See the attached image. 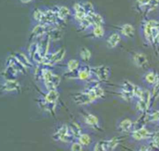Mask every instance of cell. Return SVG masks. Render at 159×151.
Wrapping results in <instances>:
<instances>
[{"instance_id":"obj_1","label":"cell","mask_w":159,"mask_h":151,"mask_svg":"<svg viewBox=\"0 0 159 151\" xmlns=\"http://www.w3.org/2000/svg\"><path fill=\"white\" fill-rule=\"evenodd\" d=\"M32 23H40L52 26H58V20L53 7L40 6L35 7L32 12Z\"/></svg>"},{"instance_id":"obj_2","label":"cell","mask_w":159,"mask_h":151,"mask_svg":"<svg viewBox=\"0 0 159 151\" xmlns=\"http://www.w3.org/2000/svg\"><path fill=\"white\" fill-rule=\"evenodd\" d=\"M104 95V90L99 85L98 83H94L85 88L83 91L76 93L74 96L73 99L77 104L86 105L102 98Z\"/></svg>"},{"instance_id":"obj_3","label":"cell","mask_w":159,"mask_h":151,"mask_svg":"<svg viewBox=\"0 0 159 151\" xmlns=\"http://www.w3.org/2000/svg\"><path fill=\"white\" fill-rule=\"evenodd\" d=\"M39 77L47 91L55 89L60 82V78L47 68H42L39 70Z\"/></svg>"},{"instance_id":"obj_4","label":"cell","mask_w":159,"mask_h":151,"mask_svg":"<svg viewBox=\"0 0 159 151\" xmlns=\"http://www.w3.org/2000/svg\"><path fill=\"white\" fill-rule=\"evenodd\" d=\"M159 22L153 19H144L140 27V33L143 39L149 44H152V32L153 27Z\"/></svg>"},{"instance_id":"obj_5","label":"cell","mask_w":159,"mask_h":151,"mask_svg":"<svg viewBox=\"0 0 159 151\" xmlns=\"http://www.w3.org/2000/svg\"><path fill=\"white\" fill-rule=\"evenodd\" d=\"M58 98L59 93L56 89L48 90L47 91V93L42 98L40 104L45 109H48V110H50V109H53Z\"/></svg>"},{"instance_id":"obj_6","label":"cell","mask_w":159,"mask_h":151,"mask_svg":"<svg viewBox=\"0 0 159 151\" xmlns=\"http://www.w3.org/2000/svg\"><path fill=\"white\" fill-rule=\"evenodd\" d=\"M65 53V50L63 48L54 52H48L43 57L42 63L46 66H52L58 62H60L63 58Z\"/></svg>"},{"instance_id":"obj_7","label":"cell","mask_w":159,"mask_h":151,"mask_svg":"<svg viewBox=\"0 0 159 151\" xmlns=\"http://www.w3.org/2000/svg\"><path fill=\"white\" fill-rule=\"evenodd\" d=\"M53 139L57 141L68 143L73 140L74 138L70 127L66 124L62 125L53 134Z\"/></svg>"},{"instance_id":"obj_8","label":"cell","mask_w":159,"mask_h":151,"mask_svg":"<svg viewBox=\"0 0 159 151\" xmlns=\"http://www.w3.org/2000/svg\"><path fill=\"white\" fill-rule=\"evenodd\" d=\"M71 9V17L76 24L83 19H84L87 14L86 12L82 5L81 1L76 2L72 7L70 8Z\"/></svg>"},{"instance_id":"obj_9","label":"cell","mask_w":159,"mask_h":151,"mask_svg":"<svg viewBox=\"0 0 159 151\" xmlns=\"http://www.w3.org/2000/svg\"><path fill=\"white\" fill-rule=\"evenodd\" d=\"M55 15L60 23L65 22L71 16V9L65 5H55L53 6Z\"/></svg>"},{"instance_id":"obj_10","label":"cell","mask_w":159,"mask_h":151,"mask_svg":"<svg viewBox=\"0 0 159 151\" xmlns=\"http://www.w3.org/2000/svg\"><path fill=\"white\" fill-rule=\"evenodd\" d=\"M135 85L129 81H125L120 88L121 97L127 101L134 98V89Z\"/></svg>"},{"instance_id":"obj_11","label":"cell","mask_w":159,"mask_h":151,"mask_svg":"<svg viewBox=\"0 0 159 151\" xmlns=\"http://www.w3.org/2000/svg\"><path fill=\"white\" fill-rule=\"evenodd\" d=\"M117 32L120 34L122 39H129L134 36L135 29L131 24L125 23L119 26Z\"/></svg>"},{"instance_id":"obj_12","label":"cell","mask_w":159,"mask_h":151,"mask_svg":"<svg viewBox=\"0 0 159 151\" xmlns=\"http://www.w3.org/2000/svg\"><path fill=\"white\" fill-rule=\"evenodd\" d=\"M92 73L100 81L107 80L110 75L109 68L105 65H101L95 67H91Z\"/></svg>"},{"instance_id":"obj_13","label":"cell","mask_w":159,"mask_h":151,"mask_svg":"<svg viewBox=\"0 0 159 151\" xmlns=\"http://www.w3.org/2000/svg\"><path fill=\"white\" fill-rule=\"evenodd\" d=\"M2 89L6 93H17L20 90V85L14 79H6L2 84Z\"/></svg>"},{"instance_id":"obj_14","label":"cell","mask_w":159,"mask_h":151,"mask_svg":"<svg viewBox=\"0 0 159 151\" xmlns=\"http://www.w3.org/2000/svg\"><path fill=\"white\" fill-rule=\"evenodd\" d=\"M152 135V134L149 132L148 130L144 127H141L137 130H133L131 133V137L136 140L149 139Z\"/></svg>"},{"instance_id":"obj_15","label":"cell","mask_w":159,"mask_h":151,"mask_svg":"<svg viewBox=\"0 0 159 151\" xmlns=\"http://www.w3.org/2000/svg\"><path fill=\"white\" fill-rule=\"evenodd\" d=\"M121 40L120 34L117 32H114L109 34L106 40L107 47L109 48H114L119 45Z\"/></svg>"},{"instance_id":"obj_16","label":"cell","mask_w":159,"mask_h":151,"mask_svg":"<svg viewBox=\"0 0 159 151\" xmlns=\"http://www.w3.org/2000/svg\"><path fill=\"white\" fill-rule=\"evenodd\" d=\"M151 96L150 93L148 91H143L142 96L139 99L138 101V108L142 111H146L149 106Z\"/></svg>"},{"instance_id":"obj_17","label":"cell","mask_w":159,"mask_h":151,"mask_svg":"<svg viewBox=\"0 0 159 151\" xmlns=\"http://www.w3.org/2000/svg\"><path fill=\"white\" fill-rule=\"evenodd\" d=\"M76 71L77 78L82 81L89 80L93 75L91 67L86 65L78 68Z\"/></svg>"},{"instance_id":"obj_18","label":"cell","mask_w":159,"mask_h":151,"mask_svg":"<svg viewBox=\"0 0 159 151\" xmlns=\"http://www.w3.org/2000/svg\"><path fill=\"white\" fill-rule=\"evenodd\" d=\"M91 37L96 39H101L105 36L106 31L103 25H93L88 31Z\"/></svg>"},{"instance_id":"obj_19","label":"cell","mask_w":159,"mask_h":151,"mask_svg":"<svg viewBox=\"0 0 159 151\" xmlns=\"http://www.w3.org/2000/svg\"><path fill=\"white\" fill-rule=\"evenodd\" d=\"M87 17L93 25H104L105 21L104 17L96 11L91 14L87 15Z\"/></svg>"},{"instance_id":"obj_20","label":"cell","mask_w":159,"mask_h":151,"mask_svg":"<svg viewBox=\"0 0 159 151\" xmlns=\"http://www.w3.org/2000/svg\"><path fill=\"white\" fill-rule=\"evenodd\" d=\"M84 120L85 123L88 125L93 127H98V118L94 114L91 113H86L84 116Z\"/></svg>"},{"instance_id":"obj_21","label":"cell","mask_w":159,"mask_h":151,"mask_svg":"<svg viewBox=\"0 0 159 151\" xmlns=\"http://www.w3.org/2000/svg\"><path fill=\"white\" fill-rule=\"evenodd\" d=\"M133 60L134 64L138 67H143L147 62L145 55L142 53H135L133 57Z\"/></svg>"},{"instance_id":"obj_22","label":"cell","mask_w":159,"mask_h":151,"mask_svg":"<svg viewBox=\"0 0 159 151\" xmlns=\"http://www.w3.org/2000/svg\"><path fill=\"white\" fill-rule=\"evenodd\" d=\"M159 78L158 76V75L153 71H148L144 76V80L145 83L147 85L154 86L155 84L157 82Z\"/></svg>"},{"instance_id":"obj_23","label":"cell","mask_w":159,"mask_h":151,"mask_svg":"<svg viewBox=\"0 0 159 151\" xmlns=\"http://www.w3.org/2000/svg\"><path fill=\"white\" fill-rule=\"evenodd\" d=\"M76 25L77 26L78 29L82 32H88L93 26L91 22H90L87 16L84 19L77 23Z\"/></svg>"},{"instance_id":"obj_24","label":"cell","mask_w":159,"mask_h":151,"mask_svg":"<svg viewBox=\"0 0 159 151\" xmlns=\"http://www.w3.org/2000/svg\"><path fill=\"white\" fill-rule=\"evenodd\" d=\"M150 0H134L136 9L140 12L146 13Z\"/></svg>"},{"instance_id":"obj_25","label":"cell","mask_w":159,"mask_h":151,"mask_svg":"<svg viewBox=\"0 0 159 151\" xmlns=\"http://www.w3.org/2000/svg\"><path fill=\"white\" fill-rule=\"evenodd\" d=\"M132 122L129 119H123L119 124V129L121 132H127L131 130L132 127Z\"/></svg>"},{"instance_id":"obj_26","label":"cell","mask_w":159,"mask_h":151,"mask_svg":"<svg viewBox=\"0 0 159 151\" xmlns=\"http://www.w3.org/2000/svg\"><path fill=\"white\" fill-rule=\"evenodd\" d=\"M80 56L83 61L88 62L91 57V52L88 48L83 47L80 50Z\"/></svg>"},{"instance_id":"obj_27","label":"cell","mask_w":159,"mask_h":151,"mask_svg":"<svg viewBox=\"0 0 159 151\" xmlns=\"http://www.w3.org/2000/svg\"><path fill=\"white\" fill-rule=\"evenodd\" d=\"M80 65V62L78 60L71 59L67 63V70L70 73H73L78 68Z\"/></svg>"},{"instance_id":"obj_28","label":"cell","mask_w":159,"mask_h":151,"mask_svg":"<svg viewBox=\"0 0 159 151\" xmlns=\"http://www.w3.org/2000/svg\"><path fill=\"white\" fill-rule=\"evenodd\" d=\"M82 5L86 12V14L88 15L96 11L95 7L93 4L89 1H81Z\"/></svg>"},{"instance_id":"obj_29","label":"cell","mask_w":159,"mask_h":151,"mask_svg":"<svg viewBox=\"0 0 159 151\" xmlns=\"http://www.w3.org/2000/svg\"><path fill=\"white\" fill-rule=\"evenodd\" d=\"M150 145L151 147H153L157 149H159V132H157L154 134H152V137L149 139Z\"/></svg>"},{"instance_id":"obj_30","label":"cell","mask_w":159,"mask_h":151,"mask_svg":"<svg viewBox=\"0 0 159 151\" xmlns=\"http://www.w3.org/2000/svg\"><path fill=\"white\" fill-rule=\"evenodd\" d=\"M70 129L72 132V134L74 137H78L79 135L81 134V129L78 124L75 122H73L70 126Z\"/></svg>"},{"instance_id":"obj_31","label":"cell","mask_w":159,"mask_h":151,"mask_svg":"<svg viewBox=\"0 0 159 151\" xmlns=\"http://www.w3.org/2000/svg\"><path fill=\"white\" fill-rule=\"evenodd\" d=\"M78 142L82 145H88L91 142V138L87 134H81L78 137Z\"/></svg>"},{"instance_id":"obj_32","label":"cell","mask_w":159,"mask_h":151,"mask_svg":"<svg viewBox=\"0 0 159 151\" xmlns=\"http://www.w3.org/2000/svg\"><path fill=\"white\" fill-rule=\"evenodd\" d=\"M159 7V0H150L146 13L151 12Z\"/></svg>"},{"instance_id":"obj_33","label":"cell","mask_w":159,"mask_h":151,"mask_svg":"<svg viewBox=\"0 0 159 151\" xmlns=\"http://www.w3.org/2000/svg\"><path fill=\"white\" fill-rule=\"evenodd\" d=\"M150 121H158L159 122V110L153 112L148 116V119Z\"/></svg>"},{"instance_id":"obj_34","label":"cell","mask_w":159,"mask_h":151,"mask_svg":"<svg viewBox=\"0 0 159 151\" xmlns=\"http://www.w3.org/2000/svg\"><path fill=\"white\" fill-rule=\"evenodd\" d=\"M71 150L73 151H81L83 150V145L79 142H73L71 146Z\"/></svg>"},{"instance_id":"obj_35","label":"cell","mask_w":159,"mask_h":151,"mask_svg":"<svg viewBox=\"0 0 159 151\" xmlns=\"http://www.w3.org/2000/svg\"><path fill=\"white\" fill-rule=\"evenodd\" d=\"M20 2L24 4H29L34 2L35 0H19Z\"/></svg>"}]
</instances>
